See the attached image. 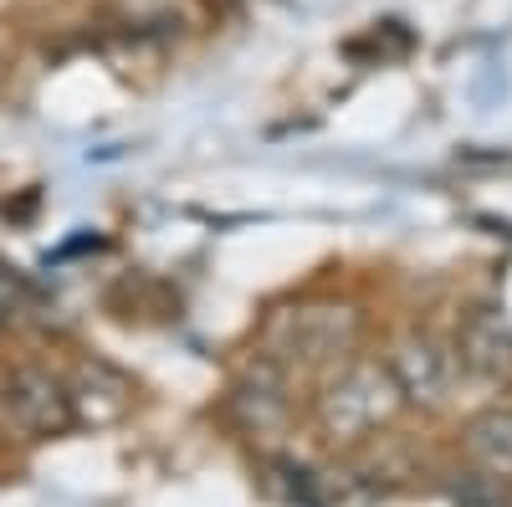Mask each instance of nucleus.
Instances as JSON below:
<instances>
[{"label":"nucleus","mask_w":512,"mask_h":507,"mask_svg":"<svg viewBox=\"0 0 512 507\" xmlns=\"http://www.w3.org/2000/svg\"><path fill=\"white\" fill-rule=\"evenodd\" d=\"M359 344V313L344 303H303L282 308L262 328V359L282 364L287 374H303L318 364L349 359Z\"/></svg>","instance_id":"obj_1"},{"label":"nucleus","mask_w":512,"mask_h":507,"mask_svg":"<svg viewBox=\"0 0 512 507\" xmlns=\"http://www.w3.org/2000/svg\"><path fill=\"white\" fill-rule=\"evenodd\" d=\"M400 385H395V374L390 364H379V359H349L344 369H338L313 415H318V431L333 441V446H354L364 436H374L384 420H390L400 410Z\"/></svg>","instance_id":"obj_2"},{"label":"nucleus","mask_w":512,"mask_h":507,"mask_svg":"<svg viewBox=\"0 0 512 507\" xmlns=\"http://www.w3.org/2000/svg\"><path fill=\"white\" fill-rule=\"evenodd\" d=\"M0 405H6V420H11L26 441H47V436L72 431L67 385H62L57 374H47V369H16Z\"/></svg>","instance_id":"obj_3"},{"label":"nucleus","mask_w":512,"mask_h":507,"mask_svg":"<svg viewBox=\"0 0 512 507\" xmlns=\"http://www.w3.org/2000/svg\"><path fill=\"white\" fill-rule=\"evenodd\" d=\"M390 374H395V385H400L405 400L441 405V400H451V390H456L461 364H456V354H451L446 344H436L431 333H410L405 344L395 349V359H390Z\"/></svg>","instance_id":"obj_4"},{"label":"nucleus","mask_w":512,"mask_h":507,"mask_svg":"<svg viewBox=\"0 0 512 507\" xmlns=\"http://www.w3.org/2000/svg\"><path fill=\"white\" fill-rule=\"evenodd\" d=\"M292 374L272 359H256V369L241 374V385L231 390V410L241 420V431L251 436H282L292 420Z\"/></svg>","instance_id":"obj_5"},{"label":"nucleus","mask_w":512,"mask_h":507,"mask_svg":"<svg viewBox=\"0 0 512 507\" xmlns=\"http://www.w3.org/2000/svg\"><path fill=\"white\" fill-rule=\"evenodd\" d=\"M67 400H72V426H113L134 410V385L108 364H88L67 385Z\"/></svg>","instance_id":"obj_6"},{"label":"nucleus","mask_w":512,"mask_h":507,"mask_svg":"<svg viewBox=\"0 0 512 507\" xmlns=\"http://www.w3.org/2000/svg\"><path fill=\"white\" fill-rule=\"evenodd\" d=\"M456 364H466V369L482 374V379H507L512 374V333L502 323H492V318H477L472 328L461 333Z\"/></svg>","instance_id":"obj_7"},{"label":"nucleus","mask_w":512,"mask_h":507,"mask_svg":"<svg viewBox=\"0 0 512 507\" xmlns=\"http://www.w3.org/2000/svg\"><path fill=\"white\" fill-rule=\"evenodd\" d=\"M466 446H472V456L487 472L512 477V405H497V410L477 415L472 431H466Z\"/></svg>","instance_id":"obj_8"}]
</instances>
